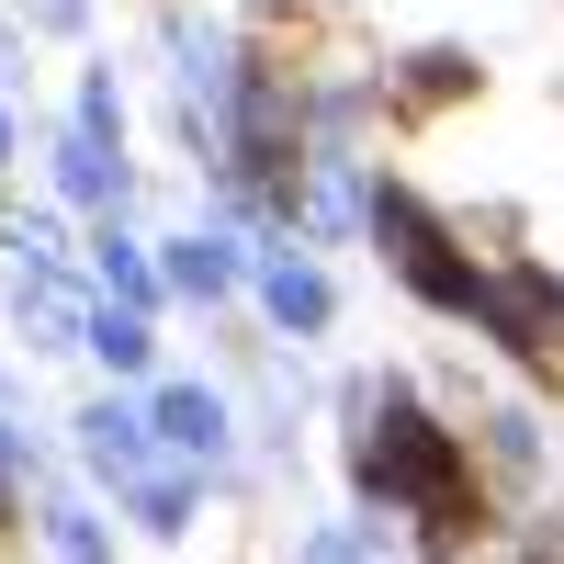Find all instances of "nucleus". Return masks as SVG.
Segmentation results:
<instances>
[{
	"label": "nucleus",
	"instance_id": "1",
	"mask_svg": "<svg viewBox=\"0 0 564 564\" xmlns=\"http://www.w3.org/2000/svg\"><path fill=\"white\" fill-rule=\"evenodd\" d=\"M159 430H170L181 452H215V441H226V406H215V395H170V406H159Z\"/></svg>",
	"mask_w": 564,
	"mask_h": 564
},
{
	"label": "nucleus",
	"instance_id": "2",
	"mask_svg": "<svg viewBox=\"0 0 564 564\" xmlns=\"http://www.w3.org/2000/svg\"><path fill=\"white\" fill-rule=\"evenodd\" d=\"M271 316H282V327H316V316H327V282H316V271H271Z\"/></svg>",
	"mask_w": 564,
	"mask_h": 564
},
{
	"label": "nucleus",
	"instance_id": "3",
	"mask_svg": "<svg viewBox=\"0 0 564 564\" xmlns=\"http://www.w3.org/2000/svg\"><path fill=\"white\" fill-rule=\"evenodd\" d=\"M452 90H475L463 57H417V68H406V102H452Z\"/></svg>",
	"mask_w": 564,
	"mask_h": 564
},
{
	"label": "nucleus",
	"instance_id": "4",
	"mask_svg": "<svg viewBox=\"0 0 564 564\" xmlns=\"http://www.w3.org/2000/svg\"><path fill=\"white\" fill-rule=\"evenodd\" d=\"M170 271H181V282H193V294H226V282H238V260H226V249H204V238H193V249H181Z\"/></svg>",
	"mask_w": 564,
	"mask_h": 564
},
{
	"label": "nucleus",
	"instance_id": "5",
	"mask_svg": "<svg viewBox=\"0 0 564 564\" xmlns=\"http://www.w3.org/2000/svg\"><path fill=\"white\" fill-rule=\"evenodd\" d=\"M90 339H102V361H124V372H135V361H148V316H102Z\"/></svg>",
	"mask_w": 564,
	"mask_h": 564
},
{
	"label": "nucleus",
	"instance_id": "6",
	"mask_svg": "<svg viewBox=\"0 0 564 564\" xmlns=\"http://www.w3.org/2000/svg\"><path fill=\"white\" fill-rule=\"evenodd\" d=\"M102 282H124V294H135V305H148V260H135L124 238H102Z\"/></svg>",
	"mask_w": 564,
	"mask_h": 564
}]
</instances>
